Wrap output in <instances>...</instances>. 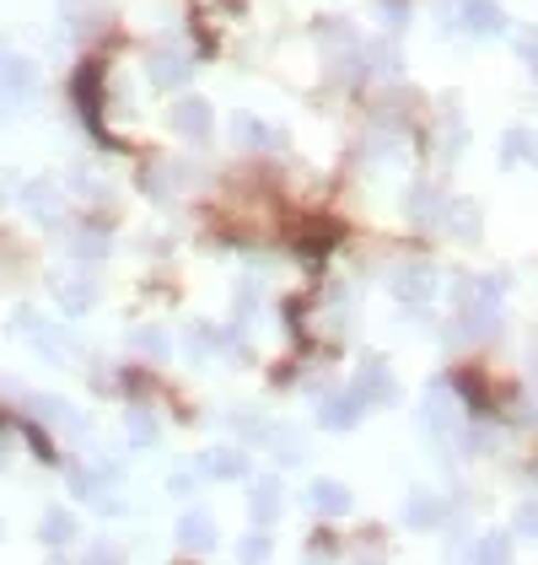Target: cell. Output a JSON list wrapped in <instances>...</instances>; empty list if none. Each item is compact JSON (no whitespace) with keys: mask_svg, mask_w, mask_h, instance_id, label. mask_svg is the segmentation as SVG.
<instances>
[{"mask_svg":"<svg viewBox=\"0 0 538 565\" xmlns=\"http://www.w3.org/2000/svg\"><path fill=\"white\" fill-rule=\"evenodd\" d=\"M313 507H329V512H340V507H345L340 484H318V490H313Z\"/></svg>","mask_w":538,"mask_h":565,"instance_id":"obj_1","label":"cell"}]
</instances>
